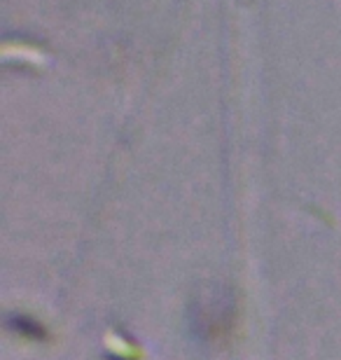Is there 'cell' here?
Listing matches in <instances>:
<instances>
[{
	"instance_id": "cell-1",
	"label": "cell",
	"mask_w": 341,
	"mask_h": 360,
	"mask_svg": "<svg viewBox=\"0 0 341 360\" xmlns=\"http://www.w3.org/2000/svg\"><path fill=\"white\" fill-rule=\"evenodd\" d=\"M190 321L194 333L204 337V342L222 340L234 323V302L224 288H206L199 292L190 307Z\"/></svg>"
},
{
	"instance_id": "cell-2",
	"label": "cell",
	"mask_w": 341,
	"mask_h": 360,
	"mask_svg": "<svg viewBox=\"0 0 341 360\" xmlns=\"http://www.w3.org/2000/svg\"><path fill=\"white\" fill-rule=\"evenodd\" d=\"M14 328H17V333H26V335H31V337H40V326H35L33 321H28L26 316H14Z\"/></svg>"
}]
</instances>
